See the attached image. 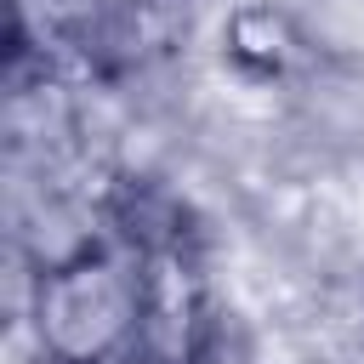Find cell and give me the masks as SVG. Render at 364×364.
Wrapping results in <instances>:
<instances>
[{"mask_svg":"<svg viewBox=\"0 0 364 364\" xmlns=\"http://www.w3.org/2000/svg\"><path fill=\"white\" fill-rule=\"evenodd\" d=\"M148 262L125 239H102L57 267L34 273L28 324L46 364H108L142 347Z\"/></svg>","mask_w":364,"mask_h":364,"instance_id":"cell-1","label":"cell"},{"mask_svg":"<svg viewBox=\"0 0 364 364\" xmlns=\"http://www.w3.org/2000/svg\"><path fill=\"white\" fill-rule=\"evenodd\" d=\"M108 364H171V358H159V353H142V347H131V353H119V358H108Z\"/></svg>","mask_w":364,"mask_h":364,"instance_id":"cell-2","label":"cell"}]
</instances>
